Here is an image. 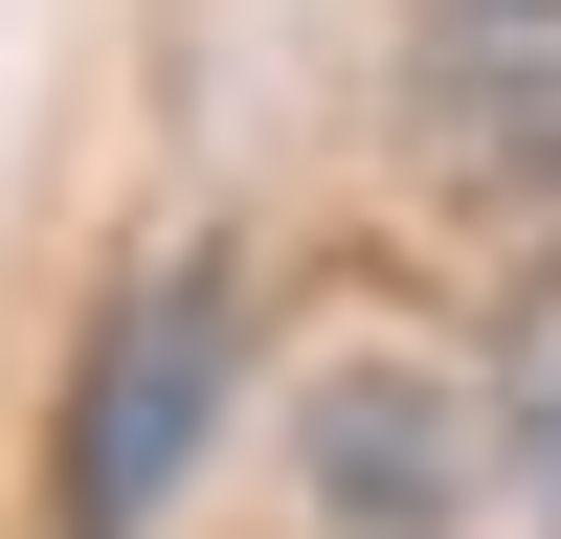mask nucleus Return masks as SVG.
I'll return each instance as SVG.
<instances>
[{
  "instance_id": "f257e3e1",
  "label": "nucleus",
  "mask_w": 561,
  "mask_h": 539,
  "mask_svg": "<svg viewBox=\"0 0 561 539\" xmlns=\"http://www.w3.org/2000/svg\"><path fill=\"white\" fill-rule=\"evenodd\" d=\"M225 382H248V270L225 248H158L90 337V404H68V539H158V494L203 472Z\"/></svg>"
},
{
  "instance_id": "f03ea898",
  "label": "nucleus",
  "mask_w": 561,
  "mask_h": 539,
  "mask_svg": "<svg viewBox=\"0 0 561 539\" xmlns=\"http://www.w3.org/2000/svg\"><path fill=\"white\" fill-rule=\"evenodd\" d=\"M293 494H314V539H449L472 517V404H449L404 337L314 359L293 382Z\"/></svg>"
},
{
  "instance_id": "7ed1b4c3",
  "label": "nucleus",
  "mask_w": 561,
  "mask_h": 539,
  "mask_svg": "<svg viewBox=\"0 0 561 539\" xmlns=\"http://www.w3.org/2000/svg\"><path fill=\"white\" fill-rule=\"evenodd\" d=\"M427 90L494 180H561V0H427Z\"/></svg>"
},
{
  "instance_id": "20e7f679",
  "label": "nucleus",
  "mask_w": 561,
  "mask_h": 539,
  "mask_svg": "<svg viewBox=\"0 0 561 539\" xmlns=\"http://www.w3.org/2000/svg\"><path fill=\"white\" fill-rule=\"evenodd\" d=\"M494 427H517V494L561 517V270L517 293V359H494Z\"/></svg>"
}]
</instances>
